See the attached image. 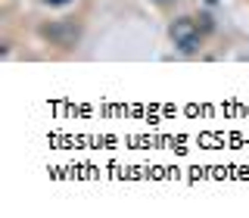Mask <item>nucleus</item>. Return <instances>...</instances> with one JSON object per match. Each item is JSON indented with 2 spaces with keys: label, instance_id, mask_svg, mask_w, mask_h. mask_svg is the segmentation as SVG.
I'll return each mask as SVG.
<instances>
[{
  "label": "nucleus",
  "instance_id": "f257e3e1",
  "mask_svg": "<svg viewBox=\"0 0 249 218\" xmlns=\"http://www.w3.org/2000/svg\"><path fill=\"white\" fill-rule=\"evenodd\" d=\"M168 35H171V41H175V47L181 53H196L199 50V44H202V35H199V25L193 19H187V16H181V19H175L168 25Z\"/></svg>",
  "mask_w": 249,
  "mask_h": 218
},
{
  "label": "nucleus",
  "instance_id": "f03ea898",
  "mask_svg": "<svg viewBox=\"0 0 249 218\" xmlns=\"http://www.w3.org/2000/svg\"><path fill=\"white\" fill-rule=\"evenodd\" d=\"M44 37L50 44H56V47H72L78 41V25L72 19H56V22H50V25L44 28Z\"/></svg>",
  "mask_w": 249,
  "mask_h": 218
},
{
  "label": "nucleus",
  "instance_id": "7ed1b4c3",
  "mask_svg": "<svg viewBox=\"0 0 249 218\" xmlns=\"http://www.w3.org/2000/svg\"><path fill=\"white\" fill-rule=\"evenodd\" d=\"M156 3H159V6H168V3H175V0H156Z\"/></svg>",
  "mask_w": 249,
  "mask_h": 218
},
{
  "label": "nucleus",
  "instance_id": "20e7f679",
  "mask_svg": "<svg viewBox=\"0 0 249 218\" xmlns=\"http://www.w3.org/2000/svg\"><path fill=\"white\" fill-rule=\"evenodd\" d=\"M44 3H69V0H44Z\"/></svg>",
  "mask_w": 249,
  "mask_h": 218
}]
</instances>
